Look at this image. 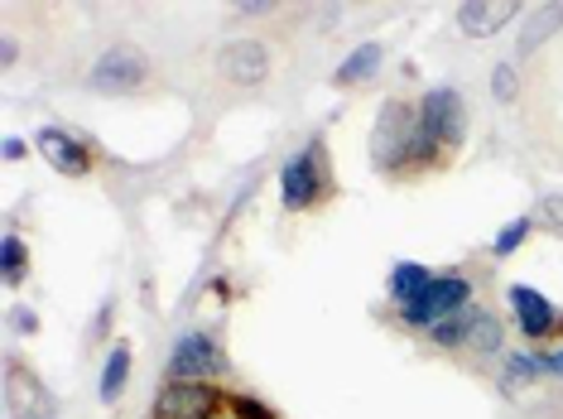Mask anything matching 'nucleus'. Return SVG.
<instances>
[{
	"label": "nucleus",
	"mask_w": 563,
	"mask_h": 419,
	"mask_svg": "<svg viewBox=\"0 0 563 419\" xmlns=\"http://www.w3.org/2000/svg\"><path fill=\"white\" fill-rule=\"evenodd\" d=\"M332 194V169H328V150L323 140H309L303 150H294V155L279 164V202H285V212H309L318 208Z\"/></svg>",
	"instance_id": "nucleus-1"
},
{
	"label": "nucleus",
	"mask_w": 563,
	"mask_h": 419,
	"mask_svg": "<svg viewBox=\"0 0 563 419\" xmlns=\"http://www.w3.org/2000/svg\"><path fill=\"white\" fill-rule=\"evenodd\" d=\"M415 125H419L415 101H405V97L380 101L376 125H371V140H366L371 169L376 174H405V155H409V140H415Z\"/></svg>",
	"instance_id": "nucleus-2"
},
{
	"label": "nucleus",
	"mask_w": 563,
	"mask_h": 419,
	"mask_svg": "<svg viewBox=\"0 0 563 419\" xmlns=\"http://www.w3.org/2000/svg\"><path fill=\"white\" fill-rule=\"evenodd\" d=\"M467 304H477V299H472V279L463 271H439V275L429 279L424 295L409 299L405 309H395V313H400L405 328H415V333H429V328H439L448 313L467 309Z\"/></svg>",
	"instance_id": "nucleus-3"
},
{
	"label": "nucleus",
	"mask_w": 563,
	"mask_h": 419,
	"mask_svg": "<svg viewBox=\"0 0 563 419\" xmlns=\"http://www.w3.org/2000/svg\"><path fill=\"white\" fill-rule=\"evenodd\" d=\"M227 390L217 381H164L150 419H222Z\"/></svg>",
	"instance_id": "nucleus-4"
},
{
	"label": "nucleus",
	"mask_w": 563,
	"mask_h": 419,
	"mask_svg": "<svg viewBox=\"0 0 563 419\" xmlns=\"http://www.w3.org/2000/svg\"><path fill=\"white\" fill-rule=\"evenodd\" d=\"M227 348L217 342L208 328H188L174 338L169 352V381H222L227 376Z\"/></svg>",
	"instance_id": "nucleus-5"
},
{
	"label": "nucleus",
	"mask_w": 563,
	"mask_h": 419,
	"mask_svg": "<svg viewBox=\"0 0 563 419\" xmlns=\"http://www.w3.org/2000/svg\"><path fill=\"white\" fill-rule=\"evenodd\" d=\"M145 82H150V58L140 54L135 44H107L92 58V68H87V87L107 92V97L135 92V87H145Z\"/></svg>",
	"instance_id": "nucleus-6"
},
{
	"label": "nucleus",
	"mask_w": 563,
	"mask_h": 419,
	"mask_svg": "<svg viewBox=\"0 0 563 419\" xmlns=\"http://www.w3.org/2000/svg\"><path fill=\"white\" fill-rule=\"evenodd\" d=\"M415 111H419V125H424L443 150H457L467 140V101L457 87L439 82V87H429V92H419Z\"/></svg>",
	"instance_id": "nucleus-7"
},
{
	"label": "nucleus",
	"mask_w": 563,
	"mask_h": 419,
	"mask_svg": "<svg viewBox=\"0 0 563 419\" xmlns=\"http://www.w3.org/2000/svg\"><path fill=\"white\" fill-rule=\"evenodd\" d=\"M506 304H510V323L520 328V338L530 342V348H540V342H549L563 328V313L559 304L540 295L534 285H510L506 289Z\"/></svg>",
	"instance_id": "nucleus-8"
},
{
	"label": "nucleus",
	"mask_w": 563,
	"mask_h": 419,
	"mask_svg": "<svg viewBox=\"0 0 563 419\" xmlns=\"http://www.w3.org/2000/svg\"><path fill=\"white\" fill-rule=\"evenodd\" d=\"M34 150H40V155H44L48 169L68 174V179H87V174L97 169L92 145H87L82 135L63 131V125H40V131H34Z\"/></svg>",
	"instance_id": "nucleus-9"
},
{
	"label": "nucleus",
	"mask_w": 563,
	"mask_h": 419,
	"mask_svg": "<svg viewBox=\"0 0 563 419\" xmlns=\"http://www.w3.org/2000/svg\"><path fill=\"white\" fill-rule=\"evenodd\" d=\"M217 68H222V78L232 87H261L271 78L275 58H271V44L261 40H227L222 54H217Z\"/></svg>",
	"instance_id": "nucleus-10"
},
{
	"label": "nucleus",
	"mask_w": 563,
	"mask_h": 419,
	"mask_svg": "<svg viewBox=\"0 0 563 419\" xmlns=\"http://www.w3.org/2000/svg\"><path fill=\"white\" fill-rule=\"evenodd\" d=\"M525 15V5H516V0H457L453 5V24L457 34H467V40H496L501 30H510Z\"/></svg>",
	"instance_id": "nucleus-11"
},
{
	"label": "nucleus",
	"mask_w": 563,
	"mask_h": 419,
	"mask_svg": "<svg viewBox=\"0 0 563 419\" xmlns=\"http://www.w3.org/2000/svg\"><path fill=\"white\" fill-rule=\"evenodd\" d=\"M559 30H563V0L525 10V15H520V34H516V63L520 58H534V48H544Z\"/></svg>",
	"instance_id": "nucleus-12"
},
{
	"label": "nucleus",
	"mask_w": 563,
	"mask_h": 419,
	"mask_svg": "<svg viewBox=\"0 0 563 419\" xmlns=\"http://www.w3.org/2000/svg\"><path fill=\"white\" fill-rule=\"evenodd\" d=\"M380 68H386V44L366 40V44H356L352 54H342V63L332 68V82H338V87H362V82L376 78Z\"/></svg>",
	"instance_id": "nucleus-13"
},
{
	"label": "nucleus",
	"mask_w": 563,
	"mask_h": 419,
	"mask_svg": "<svg viewBox=\"0 0 563 419\" xmlns=\"http://www.w3.org/2000/svg\"><path fill=\"white\" fill-rule=\"evenodd\" d=\"M131 342H111L107 357H101V372H97V400L101 405H117L125 396V386H131Z\"/></svg>",
	"instance_id": "nucleus-14"
},
{
	"label": "nucleus",
	"mask_w": 563,
	"mask_h": 419,
	"mask_svg": "<svg viewBox=\"0 0 563 419\" xmlns=\"http://www.w3.org/2000/svg\"><path fill=\"white\" fill-rule=\"evenodd\" d=\"M496 372H501V386L506 390L534 386V381L549 376V352L544 348H516V352H506V357L496 362Z\"/></svg>",
	"instance_id": "nucleus-15"
},
{
	"label": "nucleus",
	"mask_w": 563,
	"mask_h": 419,
	"mask_svg": "<svg viewBox=\"0 0 563 419\" xmlns=\"http://www.w3.org/2000/svg\"><path fill=\"white\" fill-rule=\"evenodd\" d=\"M482 313H486L482 304H467V309L448 313L439 328H429V342H433V348H443V352H467V342H472V333H477Z\"/></svg>",
	"instance_id": "nucleus-16"
},
{
	"label": "nucleus",
	"mask_w": 563,
	"mask_h": 419,
	"mask_svg": "<svg viewBox=\"0 0 563 419\" xmlns=\"http://www.w3.org/2000/svg\"><path fill=\"white\" fill-rule=\"evenodd\" d=\"M433 275H439V271H429L424 261H395V265H390V275H386V295H390V304H395V309H405L409 299L424 295Z\"/></svg>",
	"instance_id": "nucleus-17"
},
{
	"label": "nucleus",
	"mask_w": 563,
	"mask_h": 419,
	"mask_svg": "<svg viewBox=\"0 0 563 419\" xmlns=\"http://www.w3.org/2000/svg\"><path fill=\"white\" fill-rule=\"evenodd\" d=\"M24 275H30V246L20 232H5L0 236V279H5V289H20Z\"/></svg>",
	"instance_id": "nucleus-18"
},
{
	"label": "nucleus",
	"mask_w": 563,
	"mask_h": 419,
	"mask_svg": "<svg viewBox=\"0 0 563 419\" xmlns=\"http://www.w3.org/2000/svg\"><path fill=\"white\" fill-rule=\"evenodd\" d=\"M467 352H472V357H482V362H492V357L501 362V357H506V323L496 319L492 309L482 313V323H477V333H472Z\"/></svg>",
	"instance_id": "nucleus-19"
},
{
	"label": "nucleus",
	"mask_w": 563,
	"mask_h": 419,
	"mask_svg": "<svg viewBox=\"0 0 563 419\" xmlns=\"http://www.w3.org/2000/svg\"><path fill=\"white\" fill-rule=\"evenodd\" d=\"M530 232H534V218H510L501 232L492 236V256H496V261H510V256H516V251L525 246V241H530Z\"/></svg>",
	"instance_id": "nucleus-20"
},
{
	"label": "nucleus",
	"mask_w": 563,
	"mask_h": 419,
	"mask_svg": "<svg viewBox=\"0 0 563 419\" xmlns=\"http://www.w3.org/2000/svg\"><path fill=\"white\" fill-rule=\"evenodd\" d=\"M492 97L501 101V107H510V101L520 97V63L516 58L492 63Z\"/></svg>",
	"instance_id": "nucleus-21"
},
{
	"label": "nucleus",
	"mask_w": 563,
	"mask_h": 419,
	"mask_svg": "<svg viewBox=\"0 0 563 419\" xmlns=\"http://www.w3.org/2000/svg\"><path fill=\"white\" fill-rule=\"evenodd\" d=\"M227 415L232 419H279L271 405L261 396H251V390H227Z\"/></svg>",
	"instance_id": "nucleus-22"
},
{
	"label": "nucleus",
	"mask_w": 563,
	"mask_h": 419,
	"mask_svg": "<svg viewBox=\"0 0 563 419\" xmlns=\"http://www.w3.org/2000/svg\"><path fill=\"white\" fill-rule=\"evenodd\" d=\"M534 222L563 236V194H544L540 202H534Z\"/></svg>",
	"instance_id": "nucleus-23"
},
{
	"label": "nucleus",
	"mask_w": 563,
	"mask_h": 419,
	"mask_svg": "<svg viewBox=\"0 0 563 419\" xmlns=\"http://www.w3.org/2000/svg\"><path fill=\"white\" fill-rule=\"evenodd\" d=\"M5 319H10V328H15V333H24V338H30V333H40V313H34V309H24V304H10V313H5Z\"/></svg>",
	"instance_id": "nucleus-24"
},
{
	"label": "nucleus",
	"mask_w": 563,
	"mask_h": 419,
	"mask_svg": "<svg viewBox=\"0 0 563 419\" xmlns=\"http://www.w3.org/2000/svg\"><path fill=\"white\" fill-rule=\"evenodd\" d=\"M24 155H30V145H24L20 135H5V140H0V159H5V164H20Z\"/></svg>",
	"instance_id": "nucleus-25"
},
{
	"label": "nucleus",
	"mask_w": 563,
	"mask_h": 419,
	"mask_svg": "<svg viewBox=\"0 0 563 419\" xmlns=\"http://www.w3.org/2000/svg\"><path fill=\"white\" fill-rule=\"evenodd\" d=\"M111 313H117V304H111V299H101V309H97V323H92V338H107V323H111Z\"/></svg>",
	"instance_id": "nucleus-26"
},
{
	"label": "nucleus",
	"mask_w": 563,
	"mask_h": 419,
	"mask_svg": "<svg viewBox=\"0 0 563 419\" xmlns=\"http://www.w3.org/2000/svg\"><path fill=\"white\" fill-rule=\"evenodd\" d=\"M255 15H271V5H261V0H246V5H236V20H255Z\"/></svg>",
	"instance_id": "nucleus-27"
},
{
	"label": "nucleus",
	"mask_w": 563,
	"mask_h": 419,
	"mask_svg": "<svg viewBox=\"0 0 563 419\" xmlns=\"http://www.w3.org/2000/svg\"><path fill=\"white\" fill-rule=\"evenodd\" d=\"M15 58H20V44L5 34V44H0V63H5V68H10V63H15Z\"/></svg>",
	"instance_id": "nucleus-28"
},
{
	"label": "nucleus",
	"mask_w": 563,
	"mask_h": 419,
	"mask_svg": "<svg viewBox=\"0 0 563 419\" xmlns=\"http://www.w3.org/2000/svg\"><path fill=\"white\" fill-rule=\"evenodd\" d=\"M549 376H554V381H563V348H554V352H549Z\"/></svg>",
	"instance_id": "nucleus-29"
},
{
	"label": "nucleus",
	"mask_w": 563,
	"mask_h": 419,
	"mask_svg": "<svg viewBox=\"0 0 563 419\" xmlns=\"http://www.w3.org/2000/svg\"><path fill=\"white\" fill-rule=\"evenodd\" d=\"M222 419H232V415H222Z\"/></svg>",
	"instance_id": "nucleus-30"
}]
</instances>
